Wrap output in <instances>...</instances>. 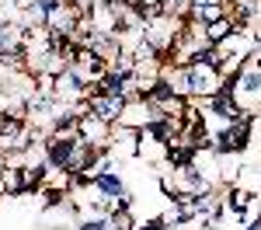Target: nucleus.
<instances>
[{
	"instance_id": "1",
	"label": "nucleus",
	"mask_w": 261,
	"mask_h": 230,
	"mask_svg": "<svg viewBox=\"0 0 261 230\" xmlns=\"http://www.w3.org/2000/svg\"><path fill=\"white\" fill-rule=\"evenodd\" d=\"M125 98H112V94H101V91H94L87 101H84V108H87V115H94V119H101V122L108 125H119L122 122V112H125Z\"/></svg>"
},
{
	"instance_id": "2",
	"label": "nucleus",
	"mask_w": 261,
	"mask_h": 230,
	"mask_svg": "<svg viewBox=\"0 0 261 230\" xmlns=\"http://www.w3.org/2000/svg\"><path fill=\"white\" fill-rule=\"evenodd\" d=\"M77 136L84 143L98 146V150H108L112 146V125L94 119V115H81V125H77Z\"/></svg>"
},
{
	"instance_id": "3",
	"label": "nucleus",
	"mask_w": 261,
	"mask_h": 230,
	"mask_svg": "<svg viewBox=\"0 0 261 230\" xmlns=\"http://www.w3.org/2000/svg\"><path fill=\"white\" fill-rule=\"evenodd\" d=\"M24 35L28 28L21 21H0V53H21L24 49Z\"/></svg>"
},
{
	"instance_id": "4",
	"label": "nucleus",
	"mask_w": 261,
	"mask_h": 230,
	"mask_svg": "<svg viewBox=\"0 0 261 230\" xmlns=\"http://www.w3.org/2000/svg\"><path fill=\"white\" fill-rule=\"evenodd\" d=\"M94 192H101L105 199H115V195L129 192V188H125L119 171H101V174H94Z\"/></svg>"
},
{
	"instance_id": "5",
	"label": "nucleus",
	"mask_w": 261,
	"mask_h": 230,
	"mask_svg": "<svg viewBox=\"0 0 261 230\" xmlns=\"http://www.w3.org/2000/svg\"><path fill=\"white\" fill-rule=\"evenodd\" d=\"M0 185H4V195H24V171L14 164H4Z\"/></svg>"
},
{
	"instance_id": "6",
	"label": "nucleus",
	"mask_w": 261,
	"mask_h": 230,
	"mask_svg": "<svg viewBox=\"0 0 261 230\" xmlns=\"http://www.w3.org/2000/svg\"><path fill=\"white\" fill-rule=\"evenodd\" d=\"M233 32H237V21H233V18H230V14H226V18L213 21V24L205 28V39L213 42V45H220V42H223V39H230Z\"/></svg>"
},
{
	"instance_id": "7",
	"label": "nucleus",
	"mask_w": 261,
	"mask_h": 230,
	"mask_svg": "<svg viewBox=\"0 0 261 230\" xmlns=\"http://www.w3.org/2000/svg\"><path fill=\"white\" fill-rule=\"evenodd\" d=\"M108 220H112V230H136L133 209H112V213H108Z\"/></svg>"
},
{
	"instance_id": "8",
	"label": "nucleus",
	"mask_w": 261,
	"mask_h": 230,
	"mask_svg": "<svg viewBox=\"0 0 261 230\" xmlns=\"http://www.w3.org/2000/svg\"><path fill=\"white\" fill-rule=\"evenodd\" d=\"M77 230H112V220L108 216H81Z\"/></svg>"
},
{
	"instance_id": "9",
	"label": "nucleus",
	"mask_w": 261,
	"mask_h": 230,
	"mask_svg": "<svg viewBox=\"0 0 261 230\" xmlns=\"http://www.w3.org/2000/svg\"><path fill=\"white\" fill-rule=\"evenodd\" d=\"M136 230H171V227H167V220H164V213H161V216H150L146 223H136Z\"/></svg>"
},
{
	"instance_id": "10",
	"label": "nucleus",
	"mask_w": 261,
	"mask_h": 230,
	"mask_svg": "<svg viewBox=\"0 0 261 230\" xmlns=\"http://www.w3.org/2000/svg\"><path fill=\"white\" fill-rule=\"evenodd\" d=\"M0 199H4V192H0Z\"/></svg>"
}]
</instances>
